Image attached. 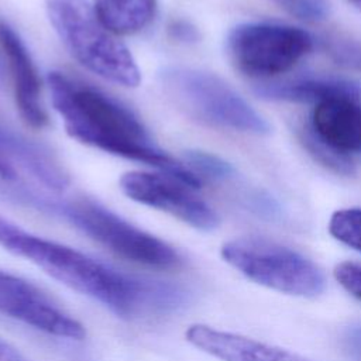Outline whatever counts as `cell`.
Listing matches in <instances>:
<instances>
[{"instance_id":"obj_19","label":"cell","mask_w":361,"mask_h":361,"mask_svg":"<svg viewBox=\"0 0 361 361\" xmlns=\"http://www.w3.org/2000/svg\"><path fill=\"white\" fill-rule=\"evenodd\" d=\"M186 159L189 161L193 169H196L199 173L210 179H219V180L230 179L235 173L231 164H228L223 158L210 152L197 151V149L188 151Z\"/></svg>"},{"instance_id":"obj_5","label":"cell","mask_w":361,"mask_h":361,"mask_svg":"<svg viewBox=\"0 0 361 361\" xmlns=\"http://www.w3.org/2000/svg\"><path fill=\"white\" fill-rule=\"evenodd\" d=\"M223 259L255 283L282 293L314 298L326 288L322 269L300 252L262 237H238L221 245Z\"/></svg>"},{"instance_id":"obj_2","label":"cell","mask_w":361,"mask_h":361,"mask_svg":"<svg viewBox=\"0 0 361 361\" xmlns=\"http://www.w3.org/2000/svg\"><path fill=\"white\" fill-rule=\"evenodd\" d=\"M48 85L52 104L72 138L165 171L195 189L200 188V178L190 168L159 149L138 117L126 106L62 72H51Z\"/></svg>"},{"instance_id":"obj_6","label":"cell","mask_w":361,"mask_h":361,"mask_svg":"<svg viewBox=\"0 0 361 361\" xmlns=\"http://www.w3.org/2000/svg\"><path fill=\"white\" fill-rule=\"evenodd\" d=\"M159 78L176 104L206 123L255 135L271 133L267 120L213 73L186 66H166Z\"/></svg>"},{"instance_id":"obj_1","label":"cell","mask_w":361,"mask_h":361,"mask_svg":"<svg viewBox=\"0 0 361 361\" xmlns=\"http://www.w3.org/2000/svg\"><path fill=\"white\" fill-rule=\"evenodd\" d=\"M0 245L71 289L99 300L120 317L151 309L165 310L182 302L176 286L123 274L75 248L34 235L1 214Z\"/></svg>"},{"instance_id":"obj_4","label":"cell","mask_w":361,"mask_h":361,"mask_svg":"<svg viewBox=\"0 0 361 361\" xmlns=\"http://www.w3.org/2000/svg\"><path fill=\"white\" fill-rule=\"evenodd\" d=\"M48 18L72 56L97 76L135 87L141 73L128 48L97 18L87 0H47Z\"/></svg>"},{"instance_id":"obj_3","label":"cell","mask_w":361,"mask_h":361,"mask_svg":"<svg viewBox=\"0 0 361 361\" xmlns=\"http://www.w3.org/2000/svg\"><path fill=\"white\" fill-rule=\"evenodd\" d=\"M17 199L62 216L86 235L127 261L155 269H173L182 265V257L172 245L133 226L96 202H55L27 190H20Z\"/></svg>"},{"instance_id":"obj_9","label":"cell","mask_w":361,"mask_h":361,"mask_svg":"<svg viewBox=\"0 0 361 361\" xmlns=\"http://www.w3.org/2000/svg\"><path fill=\"white\" fill-rule=\"evenodd\" d=\"M0 313L56 337L82 340L86 336L83 324L39 288L4 271H0Z\"/></svg>"},{"instance_id":"obj_23","label":"cell","mask_w":361,"mask_h":361,"mask_svg":"<svg viewBox=\"0 0 361 361\" xmlns=\"http://www.w3.org/2000/svg\"><path fill=\"white\" fill-rule=\"evenodd\" d=\"M0 361H30L16 347L0 338Z\"/></svg>"},{"instance_id":"obj_21","label":"cell","mask_w":361,"mask_h":361,"mask_svg":"<svg viewBox=\"0 0 361 361\" xmlns=\"http://www.w3.org/2000/svg\"><path fill=\"white\" fill-rule=\"evenodd\" d=\"M282 6L290 14L306 21H317L326 16L323 0H282Z\"/></svg>"},{"instance_id":"obj_26","label":"cell","mask_w":361,"mask_h":361,"mask_svg":"<svg viewBox=\"0 0 361 361\" xmlns=\"http://www.w3.org/2000/svg\"><path fill=\"white\" fill-rule=\"evenodd\" d=\"M348 3H351L357 10L361 11V0H347Z\"/></svg>"},{"instance_id":"obj_10","label":"cell","mask_w":361,"mask_h":361,"mask_svg":"<svg viewBox=\"0 0 361 361\" xmlns=\"http://www.w3.org/2000/svg\"><path fill=\"white\" fill-rule=\"evenodd\" d=\"M0 47L7 58L20 116L30 127L42 128L48 117L41 103V85L35 65L18 34L4 21H0Z\"/></svg>"},{"instance_id":"obj_13","label":"cell","mask_w":361,"mask_h":361,"mask_svg":"<svg viewBox=\"0 0 361 361\" xmlns=\"http://www.w3.org/2000/svg\"><path fill=\"white\" fill-rule=\"evenodd\" d=\"M0 152L54 193L63 192L69 185L66 171L49 151L7 128H0Z\"/></svg>"},{"instance_id":"obj_24","label":"cell","mask_w":361,"mask_h":361,"mask_svg":"<svg viewBox=\"0 0 361 361\" xmlns=\"http://www.w3.org/2000/svg\"><path fill=\"white\" fill-rule=\"evenodd\" d=\"M173 31V35L179 37L182 41H189V39H195L196 38V31L193 27L185 24V23H180V24H175L172 28Z\"/></svg>"},{"instance_id":"obj_18","label":"cell","mask_w":361,"mask_h":361,"mask_svg":"<svg viewBox=\"0 0 361 361\" xmlns=\"http://www.w3.org/2000/svg\"><path fill=\"white\" fill-rule=\"evenodd\" d=\"M326 52L340 66L361 71V42L336 35L326 38Z\"/></svg>"},{"instance_id":"obj_8","label":"cell","mask_w":361,"mask_h":361,"mask_svg":"<svg viewBox=\"0 0 361 361\" xmlns=\"http://www.w3.org/2000/svg\"><path fill=\"white\" fill-rule=\"evenodd\" d=\"M123 193L141 204L162 210L203 231L219 226L217 213L195 193V188L169 173L131 171L121 176Z\"/></svg>"},{"instance_id":"obj_27","label":"cell","mask_w":361,"mask_h":361,"mask_svg":"<svg viewBox=\"0 0 361 361\" xmlns=\"http://www.w3.org/2000/svg\"><path fill=\"white\" fill-rule=\"evenodd\" d=\"M3 83V65H1V59H0V85Z\"/></svg>"},{"instance_id":"obj_16","label":"cell","mask_w":361,"mask_h":361,"mask_svg":"<svg viewBox=\"0 0 361 361\" xmlns=\"http://www.w3.org/2000/svg\"><path fill=\"white\" fill-rule=\"evenodd\" d=\"M300 141L303 147L309 151V154L319 161L322 165L326 168L337 172V173H344L350 175L354 172V166L351 161L347 158V155L336 151L326 142H323L313 131L312 128L302 130L300 133Z\"/></svg>"},{"instance_id":"obj_14","label":"cell","mask_w":361,"mask_h":361,"mask_svg":"<svg viewBox=\"0 0 361 361\" xmlns=\"http://www.w3.org/2000/svg\"><path fill=\"white\" fill-rule=\"evenodd\" d=\"M258 94L272 100L317 104L334 97L358 99L360 90L354 83L343 79H302L262 86L258 89Z\"/></svg>"},{"instance_id":"obj_15","label":"cell","mask_w":361,"mask_h":361,"mask_svg":"<svg viewBox=\"0 0 361 361\" xmlns=\"http://www.w3.org/2000/svg\"><path fill=\"white\" fill-rule=\"evenodd\" d=\"M100 23L114 35L144 30L155 17L157 0H93Z\"/></svg>"},{"instance_id":"obj_22","label":"cell","mask_w":361,"mask_h":361,"mask_svg":"<svg viewBox=\"0 0 361 361\" xmlns=\"http://www.w3.org/2000/svg\"><path fill=\"white\" fill-rule=\"evenodd\" d=\"M345 345L348 348V351L361 360V324L358 326H353L348 329L347 334H345Z\"/></svg>"},{"instance_id":"obj_12","label":"cell","mask_w":361,"mask_h":361,"mask_svg":"<svg viewBox=\"0 0 361 361\" xmlns=\"http://www.w3.org/2000/svg\"><path fill=\"white\" fill-rule=\"evenodd\" d=\"M353 97L320 102L312 113V131L341 154L361 152V106Z\"/></svg>"},{"instance_id":"obj_11","label":"cell","mask_w":361,"mask_h":361,"mask_svg":"<svg viewBox=\"0 0 361 361\" xmlns=\"http://www.w3.org/2000/svg\"><path fill=\"white\" fill-rule=\"evenodd\" d=\"M185 338L193 347L221 361H309L283 348L206 324L189 326Z\"/></svg>"},{"instance_id":"obj_20","label":"cell","mask_w":361,"mask_h":361,"mask_svg":"<svg viewBox=\"0 0 361 361\" xmlns=\"http://www.w3.org/2000/svg\"><path fill=\"white\" fill-rule=\"evenodd\" d=\"M336 281L354 298L361 300V262L343 261L336 265Z\"/></svg>"},{"instance_id":"obj_7","label":"cell","mask_w":361,"mask_h":361,"mask_svg":"<svg viewBox=\"0 0 361 361\" xmlns=\"http://www.w3.org/2000/svg\"><path fill=\"white\" fill-rule=\"evenodd\" d=\"M313 48L312 35L276 23L238 24L227 35V55L250 78H269L292 69Z\"/></svg>"},{"instance_id":"obj_25","label":"cell","mask_w":361,"mask_h":361,"mask_svg":"<svg viewBox=\"0 0 361 361\" xmlns=\"http://www.w3.org/2000/svg\"><path fill=\"white\" fill-rule=\"evenodd\" d=\"M16 178V172L8 159L0 152V179L1 180H13Z\"/></svg>"},{"instance_id":"obj_17","label":"cell","mask_w":361,"mask_h":361,"mask_svg":"<svg viewBox=\"0 0 361 361\" xmlns=\"http://www.w3.org/2000/svg\"><path fill=\"white\" fill-rule=\"evenodd\" d=\"M329 233L347 247L361 252V209H341L331 214Z\"/></svg>"}]
</instances>
